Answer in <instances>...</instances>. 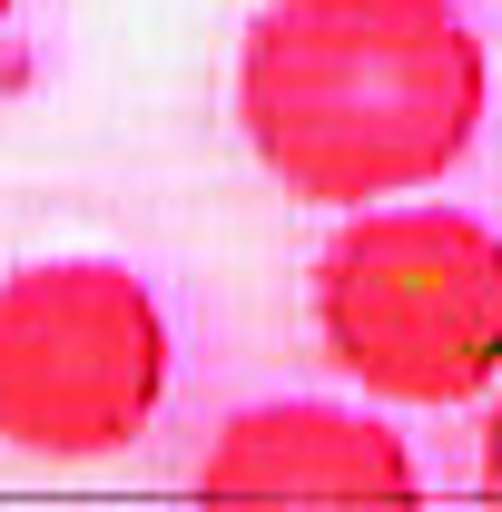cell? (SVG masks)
<instances>
[{
    "mask_svg": "<svg viewBox=\"0 0 502 512\" xmlns=\"http://www.w3.org/2000/svg\"><path fill=\"white\" fill-rule=\"evenodd\" d=\"M168 316L109 256H50L0 276V444L89 463L158 424Z\"/></svg>",
    "mask_w": 502,
    "mask_h": 512,
    "instance_id": "3",
    "label": "cell"
},
{
    "mask_svg": "<svg viewBox=\"0 0 502 512\" xmlns=\"http://www.w3.org/2000/svg\"><path fill=\"white\" fill-rule=\"evenodd\" d=\"M315 345L384 404H473L502 384V237L463 207H345L315 256Z\"/></svg>",
    "mask_w": 502,
    "mask_h": 512,
    "instance_id": "2",
    "label": "cell"
},
{
    "mask_svg": "<svg viewBox=\"0 0 502 512\" xmlns=\"http://www.w3.org/2000/svg\"><path fill=\"white\" fill-rule=\"evenodd\" d=\"M0 20H10V0H0Z\"/></svg>",
    "mask_w": 502,
    "mask_h": 512,
    "instance_id": "6",
    "label": "cell"
},
{
    "mask_svg": "<svg viewBox=\"0 0 502 512\" xmlns=\"http://www.w3.org/2000/svg\"><path fill=\"white\" fill-rule=\"evenodd\" d=\"M493 69L453 0H266L237 50V128L306 207L414 197L483 138Z\"/></svg>",
    "mask_w": 502,
    "mask_h": 512,
    "instance_id": "1",
    "label": "cell"
},
{
    "mask_svg": "<svg viewBox=\"0 0 502 512\" xmlns=\"http://www.w3.org/2000/svg\"><path fill=\"white\" fill-rule=\"evenodd\" d=\"M414 483L404 434L365 404H247L197 453V493L247 503H404Z\"/></svg>",
    "mask_w": 502,
    "mask_h": 512,
    "instance_id": "4",
    "label": "cell"
},
{
    "mask_svg": "<svg viewBox=\"0 0 502 512\" xmlns=\"http://www.w3.org/2000/svg\"><path fill=\"white\" fill-rule=\"evenodd\" d=\"M483 493H502V384H493V414H483Z\"/></svg>",
    "mask_w": 502,
    "mask_h": 512,
    "instance_id": "5",
    "label": "cell"
}]
</instances>
